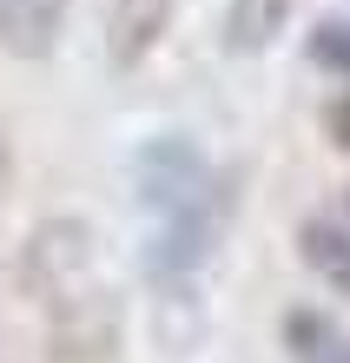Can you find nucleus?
Here are the masks:
<instances>
[{
    "label": "nucleus",
    "instance_id": "0eeeda50",
    "mask_svg": "<svg viewBox=\"0 0 350 363\" xmlns=\"http://www.w3.org/2000/svg\"><path fill=\"white\" fill-rule=\"evenodd\" d=\"M324 125H331V139H337L344 152H350V93H337V99H331V113H324Z\"/></svg>",
    "mask_w": 350,
    "mask_h": 363
},
{
    "label": "nucleus",
    "instance_id": "6e6552de",
    "mask_svg": "<svg viewBox=\"0 0 350 363\" xmlns=\"http://www.w3.org/2000/svg\"><path fill=\"white\" fill-rule=\"evenodd\" d=\"M311 363H350V344H337V337H324V344L311 350Z\"/></svg>",
    "mask_w": 350,
    "mask_h": 363
},
{
    "label": "nucleus",
    "instance_id": "7ed1b4c3",
    "mask_svg": "<svg viewBox=\"0 0 350 363\" xmlns=\"http://www.w3.org/2000/svg\"><path fill=\"white\" fill-rule=\"evenodd\" d=\"M165 27H172V0H113V13H106V53H113V67L133 73L165 40Z\"/></svg>",
    "mask_w": 350,
    "mask_h": 363
},
{
    "label": "nucleus",
    "instance_id": "f257e3e1",
    "mask_svg": "<svg viewBox=\"0 0 350 363\" xmlns=\"http://www.w3.org/2000/svg\"><path fill=\"white\" fill-rule=\"evenodd\" d=\"M20 284L47 311L53 363H113V350H119V297L99 277L93 225H80V218L33 225L27 251H20Z\"/></svg>",
    "mask_w": 350,
    "mask_h": 363
},
{
    "label": "nucleus",
    "instance_id": "20e7f679",
    "mask_svg": "<svg viewBox=\"0 0 350 363\" xmlns=\"http://www.w3.org/2000/svg\"><path fill=\"white\" fill-rule=\"evenodd\" d=\"M60 27H67V0H0V47L13 60H47Z\"/></svg>",
    "mask_w": 350,
    "mask_h": 363
},
{
    "label": "nucleus",
    "instance_id": "f03ea898",
    "mask_svg": "<svg viewBox=\"0 0 350 363\" xmlns=\"http://www.w3.org/2000/svg\"><path fill=\"white\" fill-rule=\"evenodd\" d=\"M218 191L225 185L212 179V165L192 139H152L139 152V199L152 205V218H179V211L218 199Z\"/></svg>",
    "mask_w": 350,
    "mask_h": 363
},
{
    "label": "nucleus",
    "instance_id": "423d86ee",
    "mask_svg": "<svg viewBox=\"0 0 350 363\" xmlns=\"http://www.w3.org/2000/svg\"><path fill=\"white\" fill-rule=\"evenodd\" d=\"M297 245H304V264L350 297V218H311Z\"/></svg>",
    "mask_w": 350,
    "mask_h": 363
},
{
    "label": "nucleus",
    "instance_id": "39448f33",
    "mask_svg": "<svg viewBox=\"0 0 350 363\" xmlns=\"http://www.w3.org/2000/svg\"><path fill=\"white\" fill-rule=\"evenodd\" d=\"M284 20H291V0H225V47L231 53H265Z\"/></svg>",
    "mask_w": 350,
    "mask_h": 363
},
{
    "label": "nucleus",
    "instance_id": "1a4fd4ad",
    "mask_svg": "<svg viewBox=\"0 0 350 363\" xmlns=\"http://www.w3.org/2000/svg\"><path fill=\"white\" fill-rule=\"evenodd\" d=\"M7 179H13V145H7V133H0V191H7Z\"/></svg>",
    "mask_w": 350,
    "mask_h": 363
}]
</instances>
